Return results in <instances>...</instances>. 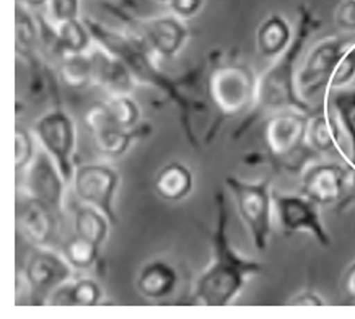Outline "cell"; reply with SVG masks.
<instances>
[{"label":"cell","instance_id":"6da1fadb","mask_svg":"<svg viewBox=\"0 0 355 319\" xmlns=\"http://www.w3.org/2000/svg\"><path fill=\"white\" fill-rule=\"evenodd\" d=\"M264 266L246 259L228 238V212L225 197L217 196V222L212 233V262L196 280L191 303L198 307H228L245 288L246 282L263 274Z\"/></svg>","mask_w":355,"mask_h":319},{"label":"cell","instance_id":"7a4b0ae2","mask_svg":"<svg viewBox=\"0 0 355 319\" xmlns=\"http://www.w3.org/2000/svg\"><path fill=\"white\" fill-rule=\"evenodd\" d=\"M320 28V20L315 17L310 8L302 6L298 8V25L293 35L292 44L282 55L275 59V62L263 74L258 83V98L250 116L243 121L235 137H240L243 132L253 126L261 116L268 111L275 110H297L303 112H315L305 98L300 96L297 88V62L305 49V44L313 33Z\"/></svg>","mask_w":355,"mask_h":319},{"label":"cell","instance_id":"3957f363","mask_svg":"<svg viewBox=\"0 0 355 319\" xmlns=\"http://www.w3.org/2000/svg\"><path fill=\"white\" fill-rule=\"evenodd\" d=\"M85 25L90 30V35L103 49L108 51L111 55H114L116 59H119L121 62L128 65L130 74L134 75L135 80L142 83H148L160 88L162 92H165L168 98H171L173 101L180 106L181 112L184 114V126H188L189 119V103L188 98L183 95V92L178 87V82L170 80L166 75L160 72V69L153 64L152 53L153 51L148 48V44L144 41V37L140 36H125L121 33H116L113 30H108L106 26H103L101 23L87 18Z\"/></svg>","mask_w":355,"mask_h":319},{"label":"cell","instance_id":"277c9868","mask_svg":"<svg viewBox=\"0 0 355 319\" xmlns=\"http://www.w3.org/2000/svg\"><path fill=\"white\" fill-rule=\"evenodd\" d=\"M311 114L297 110H282L266 121V148L275 168L293 173L303 171L318 157L306 142Z\"/></svg>","mask_w":355,"mask_h":319},{"label":"cell","instance_id":"5b68a950","mask_svg":"<svg viewBox=\"0 0 355 319\" xmlns=\"http://www.w3.org/2000/svg\"><path fill=\"white\" fill-rule=\"evenodd\" d=\"M258 83L259 78L250 65L240 62L218 65L209 75L210 103L223 117L243 114L253 110L258 98Z\"/></svg>","mask_w":355,"mask_h":319},{"label":"cell","instance_id":"8992f818","mask_svg":"<svg viewBox=\"0 0 355 319\" xmlns=\"http://www.w3.org/2000/svg\"><path fill=\"white\" fill-rule=\"evenodd\" d=\"M225 184L236 200L238 214L246 225L258 251H266L272 233L274 192L270 191V180L250 182L240 178L227 176Z\"/></svg>","mask_w":355,"mask_h":319},{"label":"cell","instance_id":"52a82bcc","mask_svg":"<svg viewBox=\"0 0 355 319\" xmlns=\"http://www.w3.org/2000/svg\"><path fill=\"white\" fill-rule=\"evenodd\" d=\"M35 132L41 145L54 158L65 181L73 180V155L77 147V130L67 111L55 107L36 121Z\"/></svg>","mask_w":355,"mask_h":319},{"label":"cell","instance_id":"ba28073f","mask_svg":"<svg viewBox=\"0 0 355 319\" xmlns=\"http://www.w3.org/2000/svg\"><path fill=\"white\" fill-rule=\"evenodd\" d=\"M121 176L108 165L90 163L78 166L73 173V187L77 199L101 210L108 217L111 225H118V215L114 210V199L118 192Z\"/></svg>","mask_w":355,"mask_h":319},{"label":"cell","instance_id":"9c48e42d","mask_svg":"<svg viewBox=\"0 0 355 319\" xmlns=\"http://www.w3.org/2000/svg\"><path fill=\"white\" fill-rule=\"evenodd\" d=\"M349 44L350 41L347 40L331 36L321 40L308 53L297 74V88L302 98L308 101L321 90H328L331 75Z\"/></svg>","mask_w":355,"mask_h":319},{"label":"cell","instance_id":"30bf717a","mask_svg":"<svg viewBox=\"0 0 355 319\" xmlns=\"http://www.w3.org/2000/svg\"><path fill=\"white\" fill-rule=\"evenodd\" d=\"M58 218L60 215L43 200L30 194L17 197L15 225L18 238L35 248H53L58 245Z\"/></svg>","mask_w":355,"mask_h":319},{"label":"cell","instance_id":"8fae6325","mask_svg":"<svg viewBox=\"0 0 355 319\" xmlns=\"http://www.w3.org/2000/svg\"><path fill=\"white\" fill-rule=\"evenodd\" d=\"M274 210L287 234L308 232L323 248L331 246V236L318 212V204L303 194L274 192Z\"/></svg>","mask_w":355,"mask_h":319},{"label":"cell","instance_id":"7c38bea8","mask_svg":"<svg viewBox=\"0 0 355 319\" xmlns=\"http://www.w3.org/2000/svg\"><path fill=\"white\" fill-rule=\"evenodd\" d=\"M65 257H60L49 248H35L23 266L31 287V304H48L49 295L72 275Z\"/></svg>","mask_w":355,"mask_h":319},{"label":"cell","instance_id":"4fadbf2b","mask_svg":"<svg viewBox=\"0 0 355 319\" xmlns=\"http://www.w3.org/2000/svg\"><path fill=\"white\" fill-rule=\"evenodd\" d=\"M85 124L96 150L106 157H123L135 139L148 132V128H119L110 117L105 103H95L85 112Z\"/></svg>","mask_w":355,"mask_h":319},{"label":"cell","instance_id":"5bb4252c","mask_svg":"<svg viewBox=\"0 0 355 319\" xmlns=\"http://www.w3.org/2000/svg\"><path fill=\"white\" fill-rule=\"evenodd\" d=\"M349 165L310 163L302 171L300 194L318 205H338L344 196Z\"/></svg>","mask_w":355,"mask_h":319},{"label":"cell","instance_id":"9a60e30c","mask_svg":"<svg viewBox=\"0 0 355 319\" xmlns=\"http://www.w3.org/2000/svg\"><path fill=\"white\" fill-rule=\"evenodd\" d=\"M25 171L26 194L43 200L59 215H62L64 187L67 181L64 180L54 158L46 150H41L40 153L35 155Z\"/></svg>","mask_w":355,"mask_h":319},{"label":"cell","instance_id":"2e32d148","mask_svg":"<svg viewBox=\"0 0 355 319\" xmlns=\"http://www.w3.org/2000/svg\"><path fill=\"white\" fill-rule=\"evenodd\" d=\"M137 26L148 48L162 58H175L188 40V30L176 17L139 20Z\"/></svg>","mask_w":355,"mask_h":319},{"label":"cell","instance_id":"e0dca14e","mask_svg":"<svg viewBox=\"0 0 355 319\" xmlns=\"http://www.w3.org/2000/svg\"><path fill=\"white\" fill-rule=\"evenodd\" d=\"M93 67V83L113 95H128L134 87V75L128 65L111 55L108 51L96 49L90 54Z\"/></svg>","mask_w":355,"mask_h":319},{"label":"cell","instance_id":"ac0fdd59","mask_svg":"<svg viewBox=\"0 0 355 319\" xmlns=\"http://www.w3.org/2000/svg\"><path fill=\"white\" fill-rule=\"evenodd\" d=\"M178 272L165 261H152L142 267L137 277V290L144 298L163 300L175 292Z\"/></svg>","mask_w":355,"mask_h":319},{"label":"cell","instance_id":"d6986e66","mask_svg":"<svg viewBox=\"0 0 355 319\" xmlns=\"http://www.w3.org/2000/svg\"><path fill=\"white\" fill-rule=\"evenodd\" d=\"M293 33L288 21L280 13H272L256 31V48L268 59H277L292 44Z\"/></svg>","mask_w":355,"mask_h":319},{"label":"cell","instance_id":"ffe728a7","mask_svg":"<svg viewBox=\"0 0 355 319\" xmlns=\"http://www.w3.org/2000/svg\"><path fill=\"white\" fill-rule=\"evenodd\" d=\"M194 176L184 163L171 162L162 168L155 176V192L166 202H178L191 194Z\"/></svg>","mask_w":355,"mask_h":319},{"label":"cell","instance_id":"44dd1931","mask_svg":"<svg viewBox=\"0 0 355 319\" xmlns=\"http://www.w3.org/2000/svg\"><path fill=\"white\" fill-rule=\"evenodd\" d=\"M339 124L329 110H316L308 124L306 142L315 152L320 153H344L339 145Z\"/></svg>","mask_w":355,"mask_h":319},{"label":"cell","instance_id":"7402d4cb","mask_svg":"<svg viewBox=\"0 0 355 319\" xmlns=\"http://www.w3.org/2000/svg\"><path fill=\"white\" fill-rule=\"evenodd\" d=\"M111 222L101 210L88 204H82L73 210V228H76V234L87 239L95 245L96 248H101L105 241L108 239Z\"/></svg>","mask_w":355,"mask_h":319},{"label":"cell","instance_id":"603a6c76","mask_svg":"<svg viewBox=\"0 0 355 319\" xmlns=\"http://www.w3.org/2000/svg\"><path fill=\"white\" fill-rule=\"evenodd\" d=\"M15 48L18 58H25L28 64L36 62V51L40 48V25L26 7L15 6Z\"/></svg>","mask_w":355,"mask_h":319},{"label":"cell","instance_id":"cb8c5ba5","mask_svg":"<svg viewBox=\"0 0 355 319\" xmlns=\"http://www.w3.org/2000/svg\"><path fill=\"white\" fill-rule=\"evenodd\" d=\"M331 111L338 121L339 129L347 139L350 145V157H347L349 165L355 166V88L350 90H339L331 98Z\"/></svg>","mask_w":355,"mask_h":319},{"label":"cell","instance_id":"d4e9b609","mask_svg":"<svg viewBox=\"0 0 355 319\" xmlns=\"http://www.w3.org/2000/svg\"><path fill=\"white\" fill-rule=\"evenodd\" d=\"M59 77L65 87L83 90L93 83L90 54H65L59 62Z\"/></svg>","mask_w":355,"mask_h":319},{"label":"cell","instance_id":"484cf974","mask_svg":"<svg viewBox=\"0 0 355 319\" xmlns=\"http://www.w3.org/2000/svg\"><path fill=\"white\" fill-rule=\"evenodd\" d=\"M55 33H58L59 46L65 54H83L90 48L92 35L85 21H80L78 18L73 20L54 23Z\"/></svg>","mask_w":355,"mask_h":319},{"label":"cell","instance_id":"4316f807","mask_svg":"<svg viewBox=\"0 0 355 319\" xmlns=\"http://www.w3.org/2000/svg\"><path fill=\"white\" fill-rule=\"evenodd\" d=\"M62 255L73 269H90L98 261L100 248L80 238L78 234H73L62 245Z\"/></svg>","mask_w":355,"mask_h":319},{"label":"cell","instance_id":"83f0119b","mask_svg":"<svg viewBox=\"0 0 355 319\" xmlns=\"http://www.w3.org/2000/svg\"><path fill=\"white\" fill-rule=\"evenodd\" d=\"M111 119L123 129H135L140 119V107L128 95H113L105 101Z\"/></svg>","mask_w":355,"mask_h":319},{"label":"cell","instance_id":"f1b7e54d","mask_svg":"<svg viewBox=\"0 0 355 319\" xmlns=\"http://www.w3.org/2000/svg\"><path fill=\"white\" fill-rule=\"evenodd\" d=\"M70 293H72V307L92 308L101 303L103 290L95 280L78 279L70 284Z\"/></svg>","mask_w":355,"mask_h":319},{"label":"cell","instance_id":"f546056e","mask_svg":"<svg viewBox=\"0 0 355 319\" xmlns=\"http://www.w3.org/2000/svg\"><path fill=\"white\" fill-rule=\"evenodd\" d=\"M355 77V41L340 55L333 75H331L328 90H343Z\"/></svg>","mask_w":355,"mask_h":319},{"label":"cell","instance_id":"4dcf8cb0","mask_svg":"<svg viewBox=\"0 0 355 319\" xmlns=\"http://www.w3.org/2000/svg\"><path fill=\"white\" fill-rule=\"evenodd\" d=\"M35 144L31 134L26 129L17 126L15 129V171L20 173L30 166L35 158Z\"/></svg>","mask_w":355,"mask_h":319},{"label":"cell","instance_id":"1f68e13d","mask_svg":"<svg viewBox=\"0 0 355 319\" xmlns=\"http://www.w3.org/2000/svg\"><path fill=\"white\" fill-rule=\"evenodd\" d=\"M49 12L54 23L73 20L80 13V0H49Z\"/></svg>","mask_w":355,"mask_h":319},{"label":"cell","instance_id":"d6a6232c","mask_svg":"<svg viewBox=\"0 0 355 319\" xmlns=\"http://www.w3.org/2000/svg\"><path fill=\"white\" fill-rule=\"evenodd\" d=\"M202 3L204 0H170L168 6L178 18H191L198 15L202 8Z\"/></svg>","mask_w":355,"mask_h":319},{"label":"cell","instance_id":"836d02e7","mask_svg":"<svg viewBox=\"0 0 355 319\" xmlns=\"http://www.w3.org/2000/svg\"><path fill=\"white\" fill-rule=\"evenodd\" d=\"M336 23L347 31H355V2L354 0H343L336 12Z\"/></svg>","mask_w":355,"mask_h":319},{"label":"cell","instance_id":"e575fe53","mask_svg":"<svg viewBox=\"0 0 355 319\" xmlns=\"http://www.w3.org/2000/svg\"><path fill=\"white\" fill-rule=\"evenodd\" d=\"M287 304L295 308H321L326 307V302L313 290H305V292L298 293L295 297H292V300H288Z\"/></svg>","mask_w":355,"mask_h":319},{"label":"cell","instance_id":"d590c367","mask_svg":"<svg viewBox=\"0 0 355 319\" xmlns=\"http://www.w3.org/2000/svg\"><path fill=\"white\" fill-rule=\"evenodd\" d=\"M343 292L349 302L355 303V261L344 272Z\"/></svg>","mask_w":355,"mask_h":319},{"label":"cell","instance_id":"8d00e7d4","mask_svg":"<svg viewBox=\"0 0 355 319\" xmlns=\"http://www.w3.org/2000/svg\"><path fill=\"white\" fill-rule=\"evenodd\" d=\"M49 0H17V3H20V6L26 7V8H40L48 3Z\"/></svg>","mask_w":355,"mask_h":319},{"label":"cell","instance_id":"74e56055","mask_svg":"<svg viewBox=\"0 0 355 319\" xmlns=\"http://www.w3.org/2000/svg\"><path fill=\"white\" fill-rule=\"evenodd\" d=\"M155 2H160V3H170V0H155Z\"/></svg>","mask_w":355,"mask_h":319},{"label":"cell","instance_id":"f35d334b","mask_svg":"<svg viewBox=\"0 0 355 319\" xmlns=\"http://www.w3.org/2000/svg\"><path fill=\"white\" fill-rule=\"evenodd\" d=\"M354 2H355V0H354Z\"/></svg>","mask_w":355,"mask_h":319}]
</instances>
